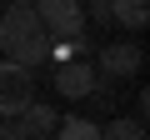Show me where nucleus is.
I'll return each instance as SVG.
<instances>
[{"instance_id":"nucleus-3","label":"nucleus","mask_w":150,"mask_h":140,"mask_svg":"<svg viewBox=\"0 0 150 140\" xmlns=\"http://www.w3.org/2000/svg\"><path fill=\"white\" fill-rule=\"evenodd\" d=\"M140 60H145V50H140L135 40H115V45L100 50L95 75H100V80H130V75H140Z\"/></svg>"},{"instance_id":"nucleus-2","label":"nucleus","mask_w":150,"mask_h":140,"mask_svg":"<svg viewBox=\"0 0 150 140\" xmlns=\"http://www.w3.org/2000/svg\"><path fill=\"white\" fill-rule=\"evenodd\" d=\"M30 100H35V80H30V70L0 60V120H20Z\"/></svg>"},{"instance_id":"nucleus-1","label":"nucleus","mask_w":150,"mask_h":140,"mask_svg":"<svg viewBox=\"0 0 150 140\" xmlns=\"http://www.w3.org/2000/svg\"><path fill=\"white\" fill-rule=\"evenodd\" d=\"M0 50H5L10 65H20V70H35L40 60H50V35L40 30L30 0H15V5L0 10Z\"/></svg>"},{"instance_id":"nucleus-7","label":"nucleus","mask_w":150,"mask_h":140,"mask_svg":"<svg viewBox=\"0 0 150 140\" xmlns=\"http://www.w3.org/2000/svg\"><path fill=\"white\" fill-rule=\"evenodd\" d=\"M55 140H100V125L85 120V115H65L55 125Z\"/></svg>"},{"instance_id":"nucleus-8","label":"nucleus","mask_w":150,"mask_h":140,"mask_svg":"<svg viewBox=\"0 0 150 140\" xmlns=\"http://www.w3.org/2000/svg\"><path fill=\"white\" fill-rule=\"evenodd\" d=\"M100 140H145V125L140 120H110V125H100Z\"/></svg>"},{"instance_id":"nucleus-9","label":"nucleus","mask_w":150,"mask_h":140,"mask_svg":"<svg viewBox=\"0 0 150 140\" xmlns=\"http://www.w3.org/2000/svg\"><path fill=\"white\" fill-rule=\"evenodd\" d=\"M85 20H100V25H110V0H90V15Z\"/></svg>"},{"instance_id":"nucleus-5","label":"nucleus","mask_w":150,"mask_h":140,"mask_svg":"<svg viewBox=\"0 0 150 140\" xmlns=\"http://www.w3.org/2000/svg\"><path fill=\"white\" fill-rule=\"evenodd\" d=\"M55 125H60V115H55L50 105H40V100H30V105H25V115H20L25 140H50V135H55Z\"/></svg>"},{"instance_id":"nucleus-4","label":"nucleus","mask_w":150,"mask_h":140,"mask_svg":"<svg viewBox=\"0 0 150 140\" xmlns=\"http://www.w3.org/2000/svg\"><path fill=\"white\" fill-rule=\"evenodd\" d=\"M95 85H100V75L90 60H55V90L65 100H85V95H95Z\"/></svg>"},{"instance_id":"nucleus-6","label":"nucleus","mask_w":150,"mask_h":140,"mask_svg":"<svg viewBox=\"0 0 150 140\" xmlns=\"http://www.w3.org/2000/svg\"><path fill=\"white\" fill-rule=\"evenodd\" d=\"M110 25L145 30L150 25V0H110Z\"/></svg>"},{"instance_id":"nucleus-10","label":"nucleus","mask_w":150,"mask_h":140,"mask_svg":"<svg viewBox=\"0 0 150 140\" xmlns=\"http://www.w3.org/2000/svg\"><path fill=\"white\" fill-rule=\"evenodd\" d=\"M0 140H25V130H20V120H0Z\"/></svg>"}]
</instances>
